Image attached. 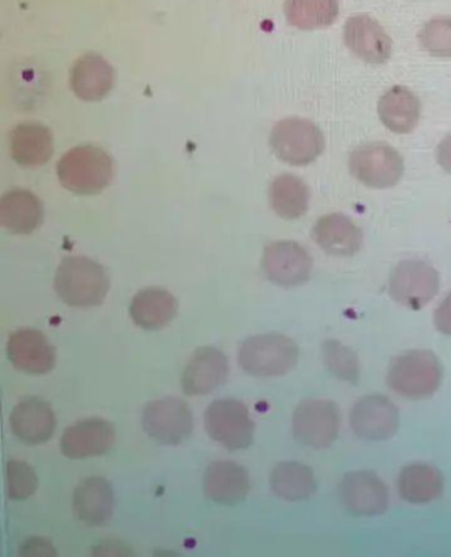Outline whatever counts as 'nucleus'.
I'll return each mask as SVG.
<instances>
[{
  "instance_id": "obj_6",
  "label": "nucleus",
  "mask_w": 451,
  "mask_h": 557,
  "mask_svg": "<svg viewBox=\"0 0 451 557\" xmlns=\"http://www.w3.org/2000/svg\"><path fill=\"white\" fill-rule=\"evenodd\" d=\"M204 422L208 435L230 450L251 447L255 437V423L248 408L236 399L215 400L207 408Z\"/></svg>"
},
{
  "instance_id": "obj_9",
  "label": "nucleus",
  "mask_w": 451,
  "mask_h": 557,
  "mask_svg": "<svg viewBox=\"0 0 451 557\" xmlns=\"http://www.w3.org/2000/svg\"><path fill=\"white\" fill-rule=\"evenodd\" d=\"M142 425L148 436L162 445H179L194 431L193 411L179 398L154 400L145 407Z\"/></svg>"
},
{
  "instance_id": "obj_13",
  "label": "nucleus",
  "mask_w": 451,
  "mask_h": 557,
  "mask_svg": "<svg viewBox=\"0 0 451 557\" xmlns=\"http://www.w3.org/2000/svg\"><path fill=\"white\" fill-rule=\"evenodd\" d=\"M339 497L345 510L356 517H378L388 510V488L378 475L357 470L343 476Z\"/></svg>"
},
{
  "instance_id": "obj_8",
  "label": "nucleus",
  "mask_w": 451,
  "mask_h": 557,
  "mask_svg": "<svg viewBox=\"0 0 451 557\" xmlns=\"http://www.w3.org/2000/svg\"><path fill=\"white\" fill-rule=\"evenodd\" d=\"M350 170L362 184L374 189L398 185L404 173V160L392 146L368 144L351 153Z\"/></svg>"
},
{
  "instance_id": "obj_4",
  "label": "nucleus",
  "mask_w": 451,
  "mask_h": 557,
  "mask_svg": "<svg viewBox=\"0 0 451 557\" xmlns=\"http://www.w3.org/2000/svg\"><path fill=\"white\" fill-rule=\"evenodd\" d=\"M442 382V364L434 352L412 350L394 358L387 374L389 388L407 399H426Z\"/></svg>"
},
{
  "instance_id": "obj_28",
  "label": "nucleus",
  "mask_w": 451,
  "mask_h": 557,
  "mask_svg": "<svg viewBox=\"0 0 451 557\" xmlns=\"http://www.w3.org/2000/svg\"><path fill=\"white\" fill-rule=\"evenodd\" d=\"M271 491L290 503L310 498L317 491L314 472L305 463L285 461L278 463L270 475Z\"/></svg>"
},
{
  "instance_id": "obj_23",
  "label": "nucleus",
  "mask_w": 451,
  "mask_h": 557,
  "mask_svg": "<svg viewBox=\"0 0 451 557\" xmlns=\"http://www.w3.org/2000/svg\"><path fill=\"white\" fill-rule=\"evenodd\" d=\"M10 147L11 157L19 165H45L53 153L52 134L40 123H22L11 133Z\"/></svg>"
},
{
  "instance_id": "obj_32",
  "label": "nucleus",
  "mask_w": 451,
  "mask_h": 557,
  "mask_svg": "<svg viewBox=\"0 0 451 557\" xmlns=\"http://www.w3.org/2000/svg\"><path fill=\"white\" fill-rule=\"evenodd\" d=\"M419 41L429 54L451 58V17H437L426 23L419 34Z\"/></svg>"
},
{
  "instance_id": "obj_25",
  "label": "nucleus",
  "mask_w": 451,
  "mask_h": 557,
  "mask_svg": "<svg viewBox=\"0 0 451 557\" xmlns=\"http://www.w3.org/2000/svg\"><path fill=\"white\" fill-rule=\"evenodd\" d=\"M42 206L26 189H12L0 200V224L12 234H31L41 225Z\"/></svg>"
},
{
  "instance_id": "obj_7",
  "label": "nucleus",
  "mask_w": 451,
  "mask_h": 557,
  "mask_svg": "<svg viewBox=\"0 0 451 557\" xmlns=\"http://www.w3.org/2000/svg\"><path fill=\"white\" fill-rule=\"evenodd\" d=\"M341 430V410L331 400L302 401L293 414V433L308 448H329Z\"/></svg>"
},
{
  "instance_id": "obj_10",
  "label": "nucleus",
  "mask_w": 451,
  "mask_h": 557,
  "mask_svg": "<svg viewBox=\"0 0 451 557\" xmlns=\"http://www.w3.org/2000/svg\"><path fill=\"white\" fill-rule=\"evenodd\" d=\"M440 275L424 261L400 262L389 277V295L399 305L422 309L429 305L440 290Z\"/></svg>"
},
{
  "instance_id": "obj_21",
  "label": "nucleus",
  "mask_w": 451,
  "mask_h": 557,
  "mask_svg": "<svg viewBox=\"0 0 451 557\" xmlns=\"http://www.w3.org/2000/svg\"><path fill=\"white\" fill-rule=\"evenodd\" d=\"M313 238L332 257H352L362 249L363 233L348 215L331 213L317 221Z\"/></svg>"
},
{
  "instance_id": "obj_30",
  "label": "nucleus",
  "mask_w": 451,
  "mask_h": 557,
  "mask_svg": "<svg viewBox=\"0 0 451 557\" xmlns=\"http://www.w3.org/2000/svg\"><path fill=\"white\" fill-rule=\"evenodd\" d=\"M283 10L288 22L296 28H325L337 21L339 0H287Z\"/></svg>"
},
{
  "instance_id": "obj_29",
  "label": "nucleus",
  "mask_w": 451,
  "mask_h": 557,
  "mask_svg": "<svg viewBox=\"0 0 451 557\" xmlns=\"http://www.w3.org/2000/svg\"><path fill=\"white\" fill-rule=\"evenodd\" d=\"M310 202V191L302 178L293 175L277 177L270 187V203L283 220H296L305 215Z\"/></svg>"
},
{
  "instance_id": "obj_19",
  "label": "nucleus",
  "mask_w": 451,
  "mask_h": 557,
  "mask_svg": "<svg viewBox=\"0 0 451 557\" xmlns=\"http://www.w3.org/2000/svg\"><path fill=\"white\" fill-rule=\"evenodd\" d=\"M249 487V474L237 462L215 461L204 473V494L215 504L233 506L243 503Z\"/></svg>"
},
{
  "instance_id": "obj_27",
  "label": "nucleus",
  "mask_w": 451,
  "mask_h": 557,
  "mask_svg": "<svg viewBox=\"0 0 451 557\" xmlns=\"http://www.w3.org/2000/svg\"><path fill=\"white\" fill-rule=\"evenodd\" d=\"M399 492L406 503L424 505L434 503L443 492V476L436 467L416 462L401 470Z\"/></svg>"
},
{
  "instance_id": "obj_31",
  "label": "nucleus",
  "mask_w": 451,
  "mask_h": 557,
  "mask_svg": "<svg viewBox=\"0 0 451 557\" xmlns=\"http://www.w3.org/2000/svg\"><path fill=\"white\" fill-rule=\"evenodd\" d=\"M324 362L330 373L343 382L357 383L361 367L356 352L336 339H327L322 346Z\"/></svg>"
},
{
  "instance_id": "obj_22",
  "label": "nucleus",
  "mask_w": 451,
  "mask_h": 557,
  "mask_svg": "<svg viewBox=\"0 0 451 557\" xmlns=\"http://www.w3.org/2000/svg\"><path fill=\"white\" fill-rule=\"evenodd\" d=\"M113 67L100 54H85L72 67L71 88L83 101H101L113 89Z\"/></svg>"
},
{
  "instance_id": "obj_20",
  "label": "nucleus",
  "mask_w": 451,
  "mask_h": 557,
  "mask_svg": "<svg viewBox=\"0 0 451 557\" xmlns=\"http://www.w3.org/2000/svg\"><path fill=\"white\" fill-rule=\"evenodd\" d=\"M114 491L102 476H88L73 493V512L86 525H102L113 516Z\"/></svg>"
},
{
  "instance_id": "obj_16",
  "label": "nucleus",
  "mask_w": 451,
  "mask_h": 557,
  "mask_svg": "<svg viewBox=\"0 0 451 557\" xmlns=\"http://www.w3.org/2000/svg\"><path fill=\"white\" fill-rule=\"evenodd\" d=\"M9 360L23 373L41 375L54 368L56 350L46 334L36 330H21L11 334L8 343Z\"/></svg>"
},
{
  "instance_id": "obj_18",
  "label": "nucleus",
  "mask_w": 451,
  "mask_h": 557,
  "mask_svg": "<svg viewBox=\"0 0 451 557\" xmlns=\"http://www.w3.org/2000/svg\"><path fill=\"white\" fill-rule=\"evenodd\" d=\"M12 433L24 444L40 445L51 441L56 430L52 407L40 398H24L10 417Z\"/></svg>"
},
{
  "instance_id": "obj_3",
  "label": "nucleus",
  "mask_w": 451,
  "mask_h": 557,
  "mask_svg": "<svg viewBox=\"0 0 451 557\" xmlns=\"http://www.w3.org/2000/svg\"><path fill=\"white\" fill-rule=\"evenodd\" d=\"M298 360V345L281 333L257 334L245 339L239 350L241 369L258 377L285 375Z\"/></svg>"
},
{
  "instance_id": "obj_11",
  "label": "nucleus",
  "mask_w": 451,
  "mask_h": 557,
  "mask_svg": "<svg viewBox=\"0 0 451 557\" xmlns=\"http://www.w3.org/2000/svg\"><path fill=\"white\" fill-rule=\"evenodd\" d=\"M350 423L352 431L364 441L387 442L399 431V408L387 396H363L352 407Z\"/></svg>"
},
{
  "instance_id": "obj_14",
  "label": "nucleus",
  "mask_w": 451,
  "mask_h": 557,
  "mask_svg": "<svg viewBox=\"0 0 451 557\" xmlns=\"http://www.w3.org/2000/svg\"><path fill=\"white\" fill-rule=\"evenodd\" d=\"M114 442V425L101 418H90L66 429L60 447L68 459L84 460L107 455Z\"/></svg>"
},
{
  "instance_id": "obj_24",
  "label": "nucleus",
  "mask_w": 451,
  "mask_h": 557,
  "mask_svg": "<svg viewBox=\"0 0 451 557\" xmlns=\"http://www.w3.org/2000/svg\"><path fill=\"white\" fill-rule=\"evenodd\" d=\"M176 313L178 300L162 288L142 289L130 305V315L134 323L146 331L162 330Z\"/></svg>"
},
{
  "instance_id": "obj_2",
  "label": "nucleus",
  "mask_w": 451,
  "mask_h": 557,
  "mask_svg": "<svg viewBox=\"0 0 451 557\" xmlns=\"http://www.w3.org/2000/svg\"><path fill=\"white\" fill-rule=\"evenodd\" d=\"M113 160L96 146H78L68 151L58 164L61 185L77 195H97L113 178Z\"/></svg>"
},
{
  "instance_id": "obj_17",
  "label": "nucleus",
  "mask_w": 451,
  "mask_h": 557,
  "mask_svg": "<svg viewBox=\"0 0 451 557\" xmlns=\"http://www.w3.org/2000/svg\"><path fill=\"white\" fill-rule=\"evenodd\" d=\"M228 373L224 352L211 346L197 349L183 371V392L191 396L211 394L226 382Z\"/></svg>"
},
{
  "instance_id": "obj_15",
  "label": "nucleus",
  "mask_w": 451,
  "mask_h": 557,
  "mask_svg": "<svg viewBox=\"0 0 451 557\" xmlns=\"http://www.w3.org/2000/svg\"><path fill=\"white\" fill-rule=\"evenodd\" d=\"M343 39L357 58L370 65L387 63L392 54V40L375 18L356 15L348 18Z\"/></svg>"
},
{
  "instance_id": "obj_5",
  "label": "nucleus",
  "mask_w": 451,
  "mask_h": 557,
  "mask_svg": "<svg viewBox=\"0 0 451 557\" xmlns=\"http://www.w3.org/2000/svg\"><path fill=\"white\" fill-rule=\"evenodd\" d=\"M270 147L278 159L290 165H307L325 150V136L313 122L288 117L271 129Z\"/></svg>"
},
{
  "instance_id": "obj_12",
  "label": "nucleus",
  "mask_w": 451,
  "mask_h": 557,
  "mask_svg": "<svg viewBox=\"0 0 451 557\" xmlns=\"http://www.w3.org/2000/svg\"><path fill=\"white\" fill-rule=\"evenodd\" d=\"M263 269L277 286L296 287L310 278L313 259L304 246L293 240H278L265 249Z\"/></svg>"
},
{
  "instance_id": "obj_34",
  "label": "nucleus",
  "mask_w": 451,
  "mask_h": 557,
  "mask_svg": "<svg viewBox=\"0 0 451 557\" xmlns=\"http://www.w3.org/2000/svg\"><path fill=\"white\" fill-rule=\"evenodd\" d=\"M435 324L444 336L451 337V294L442 300L435 312Z\"/></svg>"
},
{
  "instance_id": "obj_26",
  "label": "nucleus",
  "mask_w": 451,
  "mask_h": 557,
  "mask_svg": "<svg viewBox=\"0 0 451 557\" xmlns=\"http://www.w3.org/2000/svg\"><path fill=\"white\" fill-rule=\"evenodd\" d=\"M378 111L381 122L392 133L410 134L418 125L422 104L415 92L397 86L380 98Z\"/></svg>"
},
{
  "instance_id": "obj_33",
  "label": "nucleus",
  "mask_w": 451,
  "mask_h": 557,
  "mask_svg": "<svg viewBox=\"0 0 451 557\" xmlns=\"http://www.w3.org/2000/svg\"><path fill=\"white\" fill-rule=\"evenodd\" d=\"M8 494L12 500H24L36 492L39 481L33 467L27 462L11 460L5 469Z\"/></svg>"
},
{
  "instance_id": "obj_35",
  "label": "nucleus",
  "mask_w": 451,
  "mask_h": 557,
  "mask_svg": "<svg viewBox=\"0 0 451 557\" xmlns=\"http://www.w3.org/2000/svg\"><path fill=\"white\" fill-rule=\"evenodd\" d=\"M437 160L444 171L451 173V135L447 136L438 146Z\"/></svg>"
},
{
  "instance_id": "obj_1",
  "label": "nucleus",
  "mask_w": 451,
  "mask_h": 557,
  "mask_svg": "<svg viewBox=\"0 0 451 557\" xmlns=\"http://www.w3.org/2000/svg\"><path fill=\"white\" fill-rule=\"evenodd\" d=\"M110 282L100 263L85 257H68L54 276V289L65 305L89 308L102 305Z\"/></svg>"
}]
</instances>
